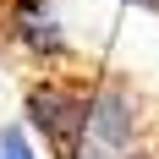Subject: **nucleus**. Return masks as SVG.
<instances>
[{"label":"nucleus","instance_id":"obj_4","mask_svg":"<svg viewBox=\"0 0 159 159\" xmlns=\"http://www.w3.org/2000/svg\"><path fill=\"white\" fill-rule=\"evenodd\" d=\"M0 159H44V154H39V137L22 121H6L0 126Z\"/></svg>","mask_w":159,"mask_h":159},{"label":"nucleus","instance_id":"obj_5","mask_svg":"<svg viewBox=\"0 0 159 159\" xmlns=\"http://www.w3.org/2000/svg\"><path fill=\"white\" fill-rule=\"evenodd\" d=\"M132 6H143V11H159V0H132Z\"/></svg>","mask_w":159,"mask_h":159},{"label":"nucleus","instance_id":"obj_3","mask_svg":"<svg viewBox=\"0 0 159 159\" xmlns=\"http://www.w3.org/2000/svg\"><path fill=\"white\" fill-rule=\"evenodd\" d=\"M0 39L16 55H28L33 66L71 61V33H66L55 0H0Z\"/></svg>","mask_w":159,"mask_h":159},{"label":"nucleus","instance_id":"obj_2","mask_svg":"<svg viewBox=\"0 0 159 159\" xmlns=\"http://www.w3.org/2000/svg\"><path fill=\"white\" fill-rule=\"evenodd\" d=\"M82 110H88V82L82 77L44 71V77H33L28 93H22V126H28L55 159L71 154V143H77V132H82Z\"/></svg>","mask_w":159,"mask_h":159},{"label":"nucleus","instance_id":"obj_1","mask_svg":"<svg viewBox=\"0 0 159 159\" xmlns=\"http://www.w3.org/2000/svg\"><path fill=\"white\" fill-rule=\"evenodd\" d=\"M66 159H154V115L126 77H93L82 132Z\"/></svg>","mask_w":159,"mask_h":159}]
</instances>
